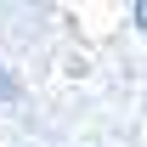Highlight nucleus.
<instances>
[{
  "label": "nucleus",
  "instance_id": "1",
  "mask_svg": "<svg viewBox=\"0 0 147 147\" xmlns=\"http://www.w3.org/2000/svg\"><path fill=\"white\" fill-rule=\"evenodd\" d=\"M0 102H6V108H17V102H23V79L6 68V62H0Z\"/></svg>",
  "mask_w": 147,
  "mask_h": 147
}]
</instances>
